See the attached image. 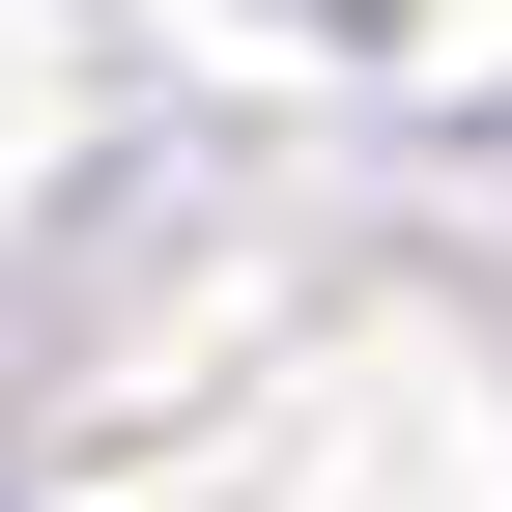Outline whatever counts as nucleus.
Masks as SVG:
<instances>
[]
</instances>
